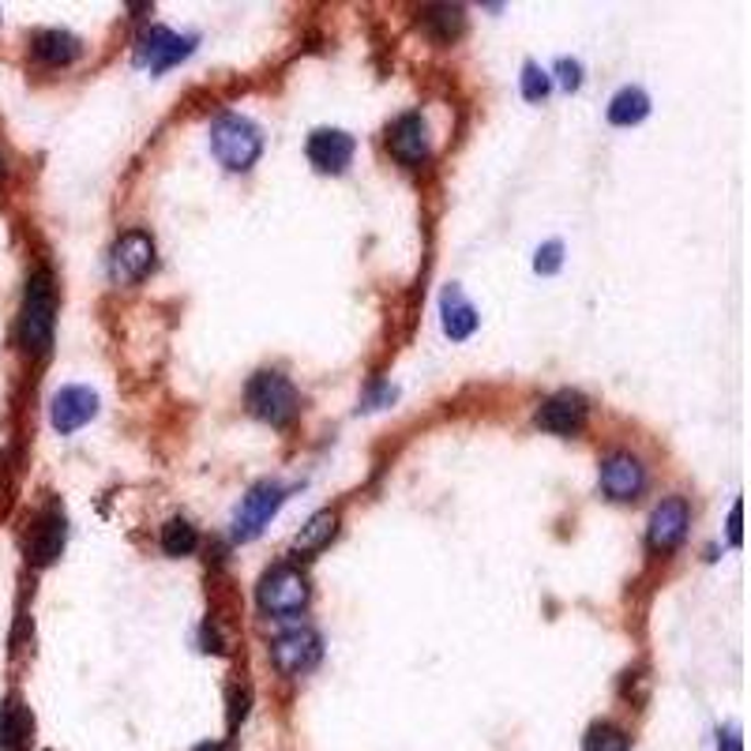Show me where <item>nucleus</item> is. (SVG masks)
<instances>
[{"label": "nucleus", "mask_w": 751, "mask_h": 751, "mask_svg": "<svg viewBox=\"0 0 751 751\" xmlns=\"http://www.w3.org/2000/svg\"><path fill=\"white\" fill-rule=\"evenodd\" d=\"M31 53H34V60H42V65L65 68V65H72L79 53H83V42L68 31H42V34H34Z\"/></svg>", "instance_id": "nucleus-17"}, {"label": "nucleus", "mask_w": 751, "mask_h": 751, "mask_svg": "<svg viewBox=\"0 0 751 751\" xmlns=\"http://www.w3.org/2000/svg\"><path fill=\"white\" fill-rule=\"evenodd\" d=\"M34 737V714L26 710L20 695H8L0 706V751H26Z\"/></svg>", "instance_id": "nucleus-16"}, {"label": "nucleus", "mask_w": 751, "mask_h": 751, "mask_svg": "<svg viewBox=\"0 0 751 751\" xmlns=\"http://www.w3.org/2000/svg\"><path fill=\"white\" fill-rule=\"evenodd\" d=\"M196 545H200V534L189 519H170V523L162 526V553L166 556H189V553H196Z\"/></svg>", "instance_id": "nucleus-22"}, {"label": "nucleus", "mask_w": 751, "mask_h": 751, "mask_svg": "<svg viewBox=\"0 0 751 751\" xmlns=\"http://www.w3.org/2000/svg\"><path fill=\"white\" fill-rule=\"evenodd\" d=\"M0 177H4V158H0Z\"/></svg>", "instance_id": "nucleus-31"}, {"label": "nucleus", "mask_w": 751, "mask_h": 751, "mask_svg": "<svg viewBox=\"0 0 751 751\" xmlns=\"http://www.w3.org/2000/svg\"><path fill=\"white\" fill-rule=\"evenodd\" d=\"M647 113H650V99H647V94H642L639 87H624V91L616 94L613 102H608V125L631 128V125H639Z\"/></svg>", "instance_id": "nucleus-21"}, {"label": "nucleus", "mask_w": 751, "mask_h": 751, "mask_svg": "<svg viewBox=\"0 0 751 751\" xmlns=\"http://www.w3.org/2000/svg\"><path fill=\"white\" fill-rule=\"evenodd\" d=\"M477 308L470 305V300L463 297V289L458 286H447L444 289V334L451 342H463L470 339V334L477 331Z\"/></svg>", "instance_id": "nucleus-18"}, {"label": "nucleus", "mask_w": 751, "mask_h": 751, "mask_svg": "<svg viewBox=\"0 0 751 751\" xmlns=\"http://www.w3.org/2000/svg\"><path fill=\"white\" fill-rule=\"evenodd\" d=\"M601 489H605L608 500H635L647 489V470L635 455L616 451L601 463Z\"/></svg>", "instance_id": "nucleus-10"}, {"label": "nucleus", "mask_w": 751, "mask_h": 751, "mask_svg": "<svg viewBox=\"0 0 751 751\" xmlns=\"http://www.w3.org/2000/svg\"><path fill=\"white\" fill-rule=\"evenodd\" d=\"M53 323H57V289H53L49 271H34L23 294L20 346L26 353H46L53 346Z\"/></svg>", "instance_id": "nucleus-1"}, {"label": "nucleus", "mask_w": 751, "mask_h": 751, "mask_svg": "<svg viewBox=\"0 0 751 751\" xmlns=\"http://www.w3.org/2000/svg\"><path fill=\"white\" fill-rule=\"evenodd\" d=\"M255 601H260V608L268 616L286 621V616H297L300 608L308 605V582L294 564H278V568H271L268 576L260 579Z\"/></svg>", "instance_id": "nucleus-4"}, {"label": "nucleus", "mask_w": 751, "mask_h": 751, "mask_svg": "<svg viewBox=\"0 0 751 751\" xmlns=\"http://www.w3.org/2000/svg\"><path fill=\"white\" fill-rule=\"evenodd\" d=\"M553 91V79L542 72L537 65H526L523 68V99L526 102H545Z\"/></svg>", "instance_id": "nucleus-24"}, {"label": "nucleus", "mask_w": 751, "mask_h": 751, "mask_svg": "<svg viewBox=\"0 0 751 751\" xmlns=\"http://www.w3.org/2000/svg\"><path fill=\"white\" fill-rule=\"evenodd\" d=\"M192 49H196V38H181L166 26H150L136 42V65L150 68V72H166V68L181 65Z\"/></svg>", "instance_id": "nucleus-7"}, {"label": "nucleus", "mask_w": 751, "mask_h": 751, "mask_svg": "<svg viewBox=\"0 0 751 751\" xmlns=\"http://www.w3.org/2000/svg\"><path fill=\"white\" fill-rule=\"evenodd\" d=\"M192 751H226L223 744H210V740H207V744H200V748H192Z\"/></svg>", "instance_id": "nucleus-30"}, {"label": "nucleus", "mask_w": 751, "mask_h": 751, "mask_svg": "<svg viewBox=\"0 0 751 751\" xmlns=\"http://www.w3.org/2000/svg\"><path fill=\"white\" fill-rule=\"evenodd\" d=\"M560 263H564V244L549 241V244H542V249H537L534 271H537V275H556V271H560Z\"/></svg>", "instance_id": "nucleus-25"}, {"label": "nucleus", "mask_w": 751, "mask_h": 751, "mask_svg": "<svg viewBox=\"0 0 751 751\" xmlns=\"http://www.w3.org/2000/svg\"><path fill=\"white\" fill-rule=\"evenodd\" d=\"M718 751H740V732L737 729L718 732Z\"/></svg>", "instance_id": "nucleus-28"}, {"label": "nucleus", "mask_w": 751, "mask_h": 751, "mask_svg": "<svg viewBox=\"0 0 751 751\" xmlns=\"http://www.w3.org/2000/svg\"><path fill=\"white\" fill-rule=\"evenodd\" d=\"M150 268H155V241H150V234H144V229L121 234V241L113 244V255H110L113 278L132 286V282L144 278Z\"/></svg>", "instance_id": "nucleus-8"}, {"label": "nucleus", "mask_w": 751, "mask_h": 751, "mask_svg": "<svg viewBox=\"0 0 751 751\" xmlns=\"http://www.w3.org/2000/svg\"><path fill=\"white\" fill-rule=\"evenodd\" d=\"M587 410L590 406L579 391H556L537 410V425L545 432H556V436H571V432L587 425Z\"/></svg>", "instance_id": "nucleus-12"}, {"label": "nucleus", "mask_w": 751, "mask_h": 751, "mask_svg": "<svg viewBox=\"0 0 751 751\" xmlns=\"http://www.w3.org/2000/svg\"><path fill=\"white\" fill-rule=\"evenodd\" d=\"M556 72H560L564 91H579V83H582V65H579V60H568V57H564L560 65H556Z\"/></svg>", "instance_id": "nucleus-26"}, {"label": "nucleus", "mask_w": 751, "mask_h": 751, "mask_svg": "<svg viewBox=\"0 0 751 751\" xmlns=\"http://www.w3.org/2000/svg\"><path fill=\"white\" fill-rule=\"evenodd\" d=\"M99 413V395L91 387H60L49 402V421L60 436H72Z\"/></svg>", "instance_id": "nucleus-9"}, {"label": "nucleus", "mask_w": 751, "mask_h": 751, "mask_svg": "<svg viewBox=\"0 0 751 751\" xmlns=\"http://www.w3.org/2000/svg\"><path fill=\"white\" fill-rule=\"evenodd\" d=\"M729 542L740 545V503H732V511H729Z\"/></svg>", "instance_id": "nucleus-29"}, {"label": "nucleus", "mask_w": 751, "mask_h": 751, "mask_svg": "<svg viewBox=\"0 0 751 751\" xmlns=\"http://www.w3.org/2000/svg\"><path fill=\"white\" fill-rule=\"evenodd\" d=\"M282 503H286V489H282V485H275V481L252 485L249 497L241 500V508H237V515H234L237 542H252V537H260V530L278 515Z\"/></svg>", "instance_id": "nucleus-6"}, {"label": "nucleus", "mask_w": 751, "mask_h": 751, "mask_svg": "<svg viewBox=\"0 0 751 751\" xmlns=\"http://www.w3.org/2000/svg\"><path fill=\"white\" fill-rule=\"evenodd\" d=\"M244 714H249V687H244V692H234V695H229V729L241 726Z\"/></svg>", "instance_id": "nucleus-27"}, {"label": "nucleus", "mask_w": 751, "mask_h": 751, "mask_svg": "<svg viewBox=\"0 0 751 751\" xmlns=\"http://www.w3.org/2000/svg\"><path fill=\"white\" fill-rule=\"evenodd\" d=\"M323 658V639L312 627H289L271 642V661L282 676H305L320 665Z\"/></svg>", "instance_id": "nucleus-5"}, {"label": "nucleus", "mask_w": 751, "mask_h": 751, "mask_svg": "<svg viewBox=\"0 0 751 751\" xmlns=\"http://www.w3.org/2000/svg\"><path fill=\"white\" fill-rule=\"evenodd\" d=\"M210 150H215V158L226 166V170L244 173V170H252L255 158H260L263 136L249 117H241V113H223V117L210 125Z\"/></svg>", "instance_id": "nucleus-2"}, {"label": "nucleus", "mask_w": 751, "mask_h": 751, "mask_svg": "<svg viewBox=\"0 0 751 751\" xmlns=\"http://www.w3.org/2000/svg\"><path fill=\"white\" fill-rule=\"evenodd\" d=\"M421 26H425L436 42H451V38H458V34H463L466 15H463V8H458V4H432V8L421 12Z\"/></svg>", "instance_id": "nucleus-19"}, {"label": "nucleus", "mask_w": 751, "mask_h": 751, "mask_svg": "<svg viewBox=\"0 0 751 751\" xmlns=\"http://www.w3.org/2000/svg\"><path fill=\"white\" fill-rule=\"evenodd\" d=\"M65 537H68V523L60 511H46V515L34 523L31 530V542H26V556H31L38 568H46V564H53L60 556V549H65Z\"/></svg>", "instance_id": "nucleus-15"}, {"label": "nucleus", "mask_w": 751, "mask_h": 751, "mask_svg": "<svg viewBox=\"0 0 751 751\" xmlns=\"http://www.w3.org/2000/svg\"><path fill=\"white\" fill-rule=\"evenodd\" d=\"M684 534H687V503L680 497L661 500L650 515V534H647L650 549L653 553H673L676 545L684 542Z\"/></svg>", "instance_id": "nucleus-14"}, {"label": "nucleus", "mask_w": 751, "mask_h": 751, "mask_svg": "<svg viewBox=\"0 0 751 751\" xmlns=\"http://www.w3.org/2000/svg\"><path fill=\"white\" fill-rule=\"evenodd\" d=\"M305 150H308V162H312L320 173H342L350 166L357 144H353V136L342 128H316L312 136H308Z\"/></svg>", "instance_id": "nucleus-11"}, {"label": "nucleus", "mask_w": 751, "mask_h": 751, "mask_svg": "<svg viewBox=\"0 0 751 751\" xmlns=\"http://www.w3.org/2000/svg\"><path fill=\"white\" fill-rule=\"evenodd\" d=\"M582 751H627V737L616 726H594L582 740Z\"/></svg>", "instance_id": "nucleus-23"}, {"label": "nucleus", "mask_w": 751, "mask_h": 751, "mask_svg": "<svg viewBox=\"0 0 751 751\" xmlns=\"http://www.w3.org/2000/svg\"><path fill=\"white\" fill-rule=\"evenodd\" d=\"M387 147H391V155L399 158L402 166H410V170L429 162V128H425V121H421V113H402V117L391 125V132H387Z\"/></svg>", "instance_id": "nucleus-13"}, {"label": "nucleus", "mask_w": 751, "mask_h": 751, "mask_svg": "<svg viewBox=\"0 0 751 751\" xmlns=\"http://www.w3.org/2000/svg\"><path fill=\"white\" fill-rule=\"evenodd\" d=\"M334 530H339V515H334V511H316V515L308 519L305 526H300V534L294 537V549H297L300 556L320 553L323 545L334 537Z\"/></svg>", "instance_id": "nucleus-20"}, {"label": "nucleus", "mask_w": 751, "mask_h": 751, "mask_svg": "<svg viewBox=\"0 0 751 751\" xmlns=\"http://www.w3.org/2000/svg\"><path fill=\"white\" fill-rule=\"evenodd\" d=\"M244 399H249V410L255 413V418L268 421V425H275V429H286L300 410L297 387L289 384L282 373H255L249 379Z\"/></svg>", "instance_id": "nucleus-3"}]
</instances>
